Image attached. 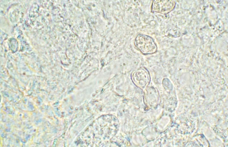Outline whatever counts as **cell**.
Here are the masks:
<instances>
[{"instance_id": "1", "label": "cell", "mask_w": 228, "mask_h": 147, "mask_svg": "<svg viewBox=\"0 0 228 147\" xmlns=\"http://www.w3.org/2000/svg\"><path fill=\"white\" fill-rule=\"evenodd\" d=\"M134 44L136 48L144 54L154 53L157 47L153 39L149 36L140 34L135 38Z\"/></svg>"}]
</instances>
